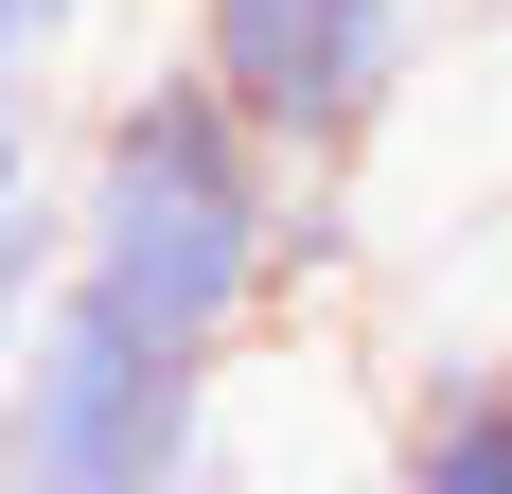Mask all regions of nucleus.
I'll return each instance as SVG.
<instances>
[{
  "label": "nucleus",
  "instance_id": "f257e3e1",
  "mask_svg": "<svg viewBox=\"0 0 512 494\" xmlns=\"http://www.w3.org/2000/svg\"><path fill=\"white\" fill-rule=\"evenodd\" d=\"M53 230H71V300L142 318L159 353H230L283 318V230H301V177L212 106L195 53H159L89 106V142L53 177Z\"/></svg>",
  "mask_w": 512,
  "mask_h": 494
},
{
  "label": "nucleus",
  "instance_id": "f03ea898",
  "mask_svg": "<svg viewBox=\"0 0 512 494\" xmlns=\"http://www.w3.org/2000/svg\"><path fill=\"white\" fill-rule=\"evenodd\" d=\"M212 406H230L212 353H159L142 318H106V300L53 283L36 353L0 389V494H177L212 459Z\"/></svg>",
  "mask_w": 512,
  "mask_h": 494
},
{
  "label": "nucleus",
  "instance_id": "39448f33",
  "mask_svg": "<svg viewBox=\"0 0 512 494\" xmlns=\"http://www.w3.org/2000/svg\"><path fill=\"white\" fill-rule=\"evenodd\" d=\"M71 18H89V0H0V53H18V71H36V53L71 36Z\"/></svg>",
  "mask_w": 512,
  "mask_h": 494
},
{
  "label": "nucleus",
  "instance_id": "20e7f679",
  "mask_svg": "<svg viewBox=\"0 0 512 494\" xmlns=\"http://www.w3.org/2000/svg\"><path fill=\"white\" fill-rule=\"evenodd\" d=\"M389 494H512V353L442 336L389 389Z\"/></svg>",
  "mask_w": 512,
  "mask_h": 494
},
{
  "label": "nucleus",
  "instance_id": "7ed1b4c3",
  "mask_svg": "<svg viewBox=\"0 0 512 494\" xmlns=\"http://www.w3.org/2000/svg\"><path fill=\"white\" fill-rule=\"evenodd\" d=\"M177 53L283 177H354L424 89V0H177Z\"/></svg>",
  "mask_w": 512,
  "mask_h": 494
}]
</instances>
